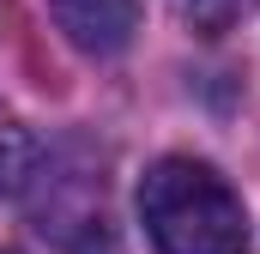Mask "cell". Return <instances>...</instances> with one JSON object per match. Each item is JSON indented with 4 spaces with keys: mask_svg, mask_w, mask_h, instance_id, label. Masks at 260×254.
<instances>
[{
    "mask_svg": "<svg viewBox=\"0 0 260 254\" xmlns=\"http://www.w3.org/2000/svg\"><path fill=\"white\" fill-rule=\"evenodd\" d=\"M139 218L157 254H248V212L200 157H157L139 182Z\"/></svg>",
    "mask_w": 260,
    "mask_h": 254,
    "instance_id": "cell-1",
    "label": "cell"
},
{
    "mask_svg": "<svg viewBox=\"0 0 260 254\" xmlns=\"http://www.w3.org/2000/svg\"><path fill=\"white\" fill-rule=\"evenodd\" d=\"M55 30L85 55H121L139 30V0H43Z\"/></svg>",
    "mask_w": 260,
    "mask_h": 254,
    "instance_id": "cell-2",
    "label": "cell"
},
{
    "mask_svg": "<svg viewBox=\"0 0 260 254\" xmlns=\"http://www.w3.org/2000/svg\"><path fill=\"white\" fill-rule=\"evenodd\" d=\"M24 176H30V139L0 121V194L24 188Z\"/></svg>",
    "mask_w": 260,
    "mask_h": 254,
    "instance_id": "cell-3",
    "label": "cell"
},
{
    "mask_svg": "<svg viewBox=\"0 0 260 254\" xmlns=\"http://www.w3.org/2000/svg\"><path fill=\"white\" fill-rule=\"evenodd\" d=\"M176 6L194 18L200 30H230L236 18H248V12H254L260 0H176Z\"/></svg>",
    "mask_w": 260,
    "mask_h": 254,
    "instance_id": "cell-4",
    "label": "cell"
}]
</instances>
